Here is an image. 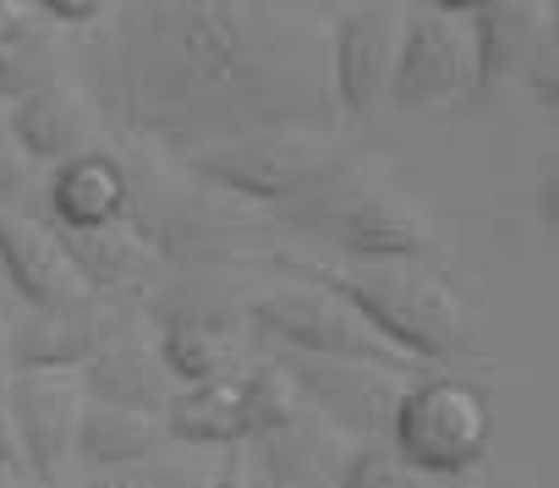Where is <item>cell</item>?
I'll return each mask as SVG.
<instances>
[{
    "instance_id": "obj_1",
    "label": "cell",
    "mask_w": 559,
    "mask_h": 488,
    "mask_svg": "<svg viewBox=\"0 0 559 488\" xmlns=\"http://www.w3.org/2000/svg\"><path fill=\"white\" fill-rule=\"evenodd\" d=\"M94 110L181 159L247 132H330L324 28L274 0L110 7L94 45Z\"/></svg>"
},
{
    "instance_id": "obj_2",
    "label": "cell",
    "mask_w": 559,
    "mask_h": 488,
    "mask_svg": "<svg viewBox=\"0 0 559 488\" xmlns=\"http://www.w3.org/2000/svg\"><path fill=\"white\" fill-rule=\"evenodd\" d=\"M274 264L302 286L341 297L390 352H401L423 373L433 362H472L483 352L466 302L423 264H346V259L319 264V259H292V253H280Z\"/></svg>"
},
{
    "instance_id": "obj_3",
    "label": "cell",
    "mask_w": 559,
    "mask_h": 488,
    "mask_svg": "<svg viewBox=\"0 0 559 488\" xmlns=\"http://www.w3.org/2000/svg\"><path fill=\"white\" fill-rule=\"evenodd\" d=\"M181 165L214 192H230L263 209H292L308 192L346 176L352 154L335 143V132H247L230 143H209L187 154Z\"/></svg>"
},
{
    "instance_id": "obj_4",
    "label": "cell",
    "mask_w": 559,
    "mask_h": 488,
    "mask_svg": "<svg viewBox=\"0 0 559 488\" xmlns=\"http://www.w3.org/2000/svg\"><path fill=\"white\" fill-rule=\"evenodd\" d=\"M423 483H455L472 477L493 444V406L477 384L455 373H417L401 390L390 439H384Z\"/></svg>"
},
{
    "instance_id": "obj_5",
    "label": "cell",
    "mask_w": 559,
    "mask_h": 488,
    "mask_svg": "<svg viewBox=\"0 0 559 488\" xmlns=\"http://www.w3.org/2000/svg\"><path fill=\"white\" fill-rule=\"evenodd\" d=\"M280 214L341 248L346 264H417L433 248V225L423 219V209H412L401 192L352 181V170Z\"/></svg>"
},
{
    "instance_id": "obj_6",
    "label": "cell",
    "mask_w": 559,
    "mask_h": 488,
    "mask_svg": "<svg viewBox=\"0 0 559 488\" xmlns=\"http://www.w3.org/2000/svg\"><path fill=\"white\" fill-rule=\"evenodd\" d=\"M247 330L263 341V352L319 357V362H352V368H384V373H406V379L423 373L401 352H390L341 297H330L319 286H286V291L258 297L247 308Z\"/></svg>"
},
{
    "instance_id": "obj_7",
    "label": "cell",
    "mask_w": 559,
    "mask_h": 488,
    "mask_svg": "<svg viewBox=\"0 0 559 488\" xmlns=\"http://www.w3.org/2000/svg\"><path fill=\"white\" fill-rule=\"evenodd\" d=\"M466 99H472L466 7H406L384 105H395L401 116H439Z\"/></svg>"
},
{
    "instance_id": "obj_8",
    "label": "cell",
    "mask_w": 559,
    "mask_h": 488,
    "mask_svg": "<svg viewBox=\"0 0 559 488\" xmlns=\"http://www.w3.org/2000/svg\"><path fill=\"white\" fill-rule=\"evenodd\" d=\"M286 368L297 406L308 417H319L330 433H341L346 444H368V439H390L401 390L412 384L406 373H384V368H352V362H319V357H286L269 352Z\"/></svg>"
},
{
    "instance_id": "obj_9",
    "label": "cell",
    "mask_w": 559,
    "mask_h": 488,
    "mask_svg": "<svg viewBox=\"0 0 559 488\" xmlns=\"http://www.w3.org/2000/svg\"><path fill=\"white\" fill-rule=\"evenodd\" d=\"M401 12H406V7L362 0V7L335 12V23L324 28V72H330L335 116L368 121V116L384 110L395 45H401Z\"/></svg>"
},
{
    "instance_id": "obj_10",
    "label": "cell",
    "mask_w": 559,
    "mask_h": 488,
    "mask_svg": "<svg viewBox=\"0 0 559 488\" xmlns=\"http://www.w3.org/2000/svg\"><path fill=\"white\" fill-rule=\"evenodd\" d=\"M127 341V308L116 302H83V308H50V313H23L7 330V357L12 373H83L105 346Z\"/></svg>"
},
{
    "instance_id": "obj_11",
    "label": "cell",
    "mask_w": 559,
    "mask_h": 488,
    "mask_svg": "<svg viewBox=\"0 0 559 488\" xmlns=\"http://www.w3.org/2000/svg\"><path fill=\"white\" fill-rule=\"evenodd\" d=\"M12 422V444L17 461H28V472L39 483H56L61 466L72 461V439H78V417H83V390L67 373H12L0 390Z\"/></svg>"
},
{
    "instance_id": "obj_12",
    "label": "cell",
    "mask_w": 559,
    "mask_h": 488,
    "mask_svg": "<svg viewBox=\"0 0 559 488\" xmlns=\"http://www.w3.org/2000/svg\"><path fill=\"white\" fill-rule=\"evenodd\" d=\"M0 275H7V286L28 302V313H50V308H83L94 302L67 241L34 219V214H0Z\"/></svg>"
},
{
    "instance_id": "obj_13",
    "label": "cell",
    "mask_w": 559,
    "mask_h": 488,
    "mask_svg": "<svg viewBox=\"0 0 559 488\" xmlns=\"http://www.w3.org/2000/svg\"><path fill=\"white\" fill-rule=\"evenodd\" d=\"M154 324H159L154 357L165 362L176 390L236 379L252 362L247 341L236 335V324L225 313H209V308H192V302H154Z\"/></svg>"
},
{
    "instance_id": "obj_14",
    "label": "cell",
    "mask_w": 559,
    "mask_h": 488,
    "mask_svg": "<svg viewBox=\"0 0 559 488\" xmlns=\"http://www.w3.org/2000/svg\"><path fill=\"white\" fill-rule=\"evenodd\" d=\"M548 23H554V7H537V0H483V7H466L472 94H499L521 83Z\"/></svg>"
},
{
    "instance_id": "obj_15",
    "label": "cell",
    "mask_w": 559,
    "mask_h": 488,
    "mask_svg": "<svg viewBox=\"0 0 559 488\" xmlns=\"http://www.w3.org/2000/svg\"><path fill=\"white\" fill-rule=\"evenodd\" d=\"M94 127H99V110L72 83H45V88L12 99V116H7V132L23 148V159L28 165H45V170L88 154Z\"/></svg>"
},
{
    "instance_id": "obj_16",
    "label": "cell",
    "mask_w": 559,
    "mask_h": 488,
    "mask_svg": "<svg viewBox=\"0 0 559 488\" xmlns=\"http://www.w3.org/2000/svg\"><path fill=\"white\" fill-rule=\"evenodd\" d=\"M45 198H50V219H45L50 230H61V236L105 230V225L132 214V176H127L121 159L88 148V154H78V159L50 170Z\"/></svg>"
},
{
    "instance_id": "obj_17",
    "label": "cell",
    "mask_w": 559,
    "mask_h": 488,
    "mask_svg": "<svg viewBox=\"0 0 559 488\" xmlns=\"http://www.w3.org/2000/svg\"><path fill=\"white\" fill-rule=\"evenodd\" d=\"M61 241H67V253H72V264H78V275H83L94 302L127 308V297L148 291L159 281V270H165L159 253L148 248V236L132 225V214L105 225V230H78V236H61Z\"/></svg>"
},
{
    "instance_id": "obj_18",
    "label": "cell",
    "mask_w": 559,
    "mask_h": 488,
    "mask_svg": "<svg viewBox=\"0 0 559 488\" xmlns=\"http://www.w3.org/2000/svg\"><path fill=\"white\" fill-rule=\"evenodd\" d=\"M78 390L88 406H110V412H132V417H165L176 384L165 373V362L154 357V346H138L132 335L105 346L83 373H78Z\"/></svg>"
},
{
    "instance_id": "obj_19",
    "label": "cell",
    "mask_w": 559,
    "mask_h": 488,
    "mask_svg": "<svg viewBox=\"0 0 559 488\" xmlns=\"http://www.w3.org/2000/svg\"><path fill=\"white\" fill-rule=\"evenodd\" d=\"M263 455V472L274 477V488H335L341 461H346V439L330 433L319 417L297 412L292 422L269 428L263 439H252Z\"/></svg>"
},
{
    "instance_id": "obj_20",
    "label": "cell",
    "mask_w": 559,
    "mask_h": 488,
    "mask_svg": "<svg viewBox=\"0 0 559 488\" xmlns=\"http://www.w3.org/2000/svg\"><path fill=\"white\" fill-rule=\"evenodd\" d=\"M159 428H165V439H181V444H241V439H252V412H247L241 373L219 379V384L176 390Z\"/></svg>"
},
{
    "instance_id": "obj_21",
    "label": "cell",
    "mask_w": 559,
    "mask_h": 488,
    "mask_svg": "<svg viewBox=\"0 0 559 488\" xmlns=\"http://www.w3.org/2000/svg\"><path fill=\"white\" fill-rule=\"evenodd\" d=\"M165 444V428L154 417H132V412H110V406H88L83 401V417H78V439H72V455L94 472H121V466H138L148 461L154 450Z\"/></svg>"
},
{
    "instance_id": "obj_22",
    "label": "cell",
    "mask_w": 559,
    "mask_h": 488,
    "mask_svg": "<svg viewBox=\"0 0 559 488\" xmlns=\"http://www.w3.org/2000/svg\"><path fill=\"white\" fill-rule=\"evenodd\" d=\"M50 83V23L39 7L0 0V94L23 99Z\"/></svg>"
},
{
    "instance_id": "obj_23",
    "label": "cell",
    "mask_w": 559,
    "mask_h": 488,
    "mask_svg": "<svg viewBox=\"0 0 559 488\" xmlns=\"http://www.w3.org/2000/svg\"><path fill=\"white\" fill-rule=\"evenodd\" d=\"M335 488H428V483H423L384 439H368V444H352V450H346Z\"/></svg>"
},
{
    "instance_id": "obj_24",
    "label": "cell",
    "mask_w": 559,
    "mask_h": 488,
    "mask_svg": "<svg viewBox=\"0 0 559 488\" xmlns=\"http://www.w3.org/2000/svg\"><path fill=\"white\" fill-rule=\"evenodd\" d=\"M515 88L537 110H559V23L543 28V39H537V50H532V61H526V72H521Z\"/></svg>"
},
{
    "instance_id": "obj_25",
    "label": "cell",
    "mask_w": 559,
    "mask_h": 488,
    "mask_svg": "<svg viewBox=\"0 0 559 488\" xmlns=\"http://www.w3.org/2000/svg\"><path fill=\"white\" fill-rule=\"evenodd\" d=\"M28 181H34V165H28V159H23V148L12 143V132L0 127V214H17V203H23Z\"/></svg>"
},
{
    "instance_id": "obj_26",
    "label": "cell",
    "mask_w": 559,
    "mask_h": 488,
    "mask_svg": "<svg viewBox=\"0 0 559 488\" xmlns=\"http://www.w3.org/2000/svg\"><path fill=\"white\" fill-rule=\"evenodd\" d=\"M39 17L45 23H105L110 7L105 0H39Z\"/></svg>"
},
{
    "instance_id": "obj_27",
    "label": "cell",
    "mask_w": 559,
    "mask_h": 488,
    "mask_svg": "<svg viewBox=\"0 0 559 488\" xmlns=\"http://www.w3.org/2000/svg\"><path fill=\"white\" fill-rule=\"evenodd\" d=\"M537 214H543V225L559 236V165H554V159H548L543 187H537Z\"/></svg>"
},
{
    "instance_id": "obj_28",
    "label": "cell",
    "mask_w": 559,
    "mask_h": 488,
    "mask_svg": "<svg viewBox=\"0 0 559 488\" xmlns=\"http://www.w3.org/2000/svg\"><path fill=\"white\" fill-rule=\"evenodd\" d=\"M17 461V444H12V422H7V406H0V472Z\"/></svg>"
},
{
    "instance_id": "obj_29",
    "label": "cell",
    "mask_w": 559,
    "mask_h": 488,
    "mask_svg": "<svg viewBox=\"0 0 559 488\" xmlns=\"http://www.w3.org/2000/svg\"><path fill=\"white\" fill-rule=\"evenodd\" d=\"M214 488H241V466H225V477H219Z\"/></svg>"
},
{
    "instance_id": "obj_30",
    "label": "cell",
    "mask_w": 559,
    "mask_h": 488,
    "mask_svg": "<svg viewBox=\"0 0 559 488\" xmlns=\"http://www.w3.org/2000/svg\"><path fill=\"white\" fill-rule=\"evenodd\" d=\"M439 488H472V477H455V483H439Z\"/></svg>"
},
{
    "instance_id": "obj_31",
    "label": "cell",
    "mask_w": 559,
    "mask_h": 488,
    "mask_svg": "<svg viewBox=\"0 0 559 488\" xmlns=\"http://www.w3.org/2000/svg\"><path fill=\"white\" fill-rule=\"evenodd\" d=\"M116 488H143V483H116Z\"/></svg>"
},
{
    "instance_id": "obj_32",
    "label": "cell",
    "mask_w": 559,
    "mask_h": 488,
    "mask_svg": "<svg viewBox=\"0 0 559 488\" xmlns=\"http://www.w3.org/2000/svg\"><path fill=\"white\" fill-rule=\"evenodd\" d=\"M0 390H7V379H0Z\"/></svg>"
}]
</instances>
